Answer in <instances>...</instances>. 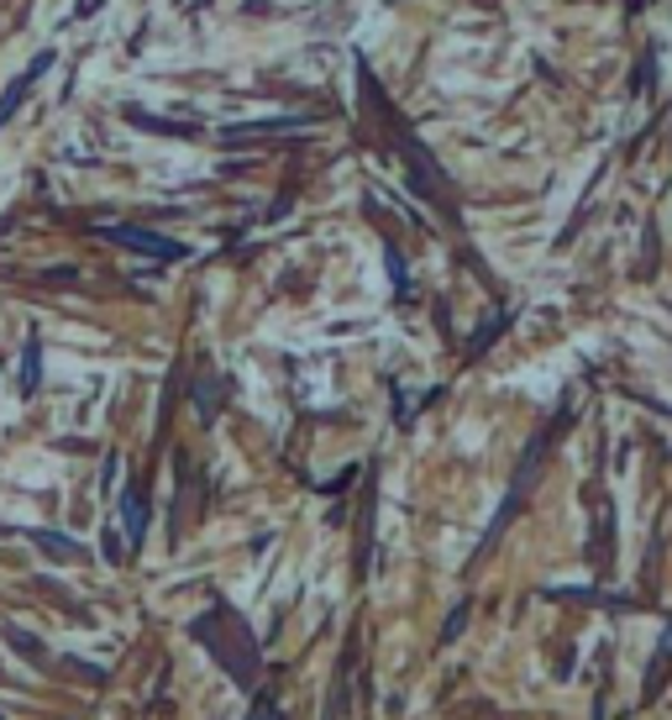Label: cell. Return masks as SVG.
I'll return each mask as SVG.
<instances>
[{
  "label": "cell",
  "mask_w": 672,
  "mask_h": 720,
  "mask_svg": "<svg viewBox=\"0 0 672 720\" xmlns=\"http://www.w3.org/2000/svg\"><path fill=\"white\" fill-rule=\"evenodd\" d=\"M105 237H116L121 247H137V253H147V258H184L179 242L153 237V232H142V227H105Z\"/></svg>",
  "instance_id": "1"
},
{
  "label": "cell",
  "mask_w": 672,
  "mask_h": 720,
  "mask_svg": "<svg viewBox=\"0 0 672 720\" xmlns=\"http://www.w3.org/2000/svg\"><path fill=\"white\" fill-rule=\"evenodd\" d=\"M121 520H127V537H142V526H147V505H142V494L127 489V500H121Z\"/></svg>",
  "instance_id": "2"
},
{
  "label": "cell",
  "mask_w": 672,
  "mask_h": 720,
  "mask_svg": "<svg viewBox=\"0 0 672 720\" xmlns=\"http://www.w3.org/2000/svg\"><path fill=\"white\" fill-rule=\"evenodd\" d=\"M22 389H27V395L37 389V337H27V374H22Z\"/></svg>",
  "instance_id": "3"
},
{
  "label": "cell",
  "mask_w": 672,
  "mask_h": 720,
  "mask_svg": "<svg viewBox=\"0 0 672 720\" xmlns=\"http://www.w3.org/2000/svg\"><path fill=\"white\" fill-rule=\"evenodd\" d=\"M37 548H48L53 557H74V542H64V537H48V531L37 537Z\"/></svg>",
  "instance_id": "4"
},
{
  "label": "cell",
  "mask_w": 672,
  "mask_h": 720,
  "mask_svg": "<svg viewBox=\"0 0 672 720\" xmlns=\"http://www.w3.org/2000/svg\"><path fill=\"white\" fill-rule=\"evenodd\" d=\"M247 720H279V705H273L269 694H258V699H253V716Z\"/></svg>",
  "instance_id": "5"
}]
</instances>
